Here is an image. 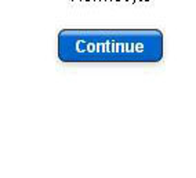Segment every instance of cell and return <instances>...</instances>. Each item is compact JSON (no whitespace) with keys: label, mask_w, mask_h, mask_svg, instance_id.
<instances>
[{"label":"cell","mask_w":196,"mask_h":178,"mask_svg":"<svg viewBox=\"0 0 196 178\" xmlns=\"http://www.w3.org/2000/svg\"><path fill=\"white\" fill-rule=\"evenodd\" d=\"M62 62H159L163 35L159 29H62Z\"/></svg>","instance_id":"cell-1"}]
</instances>
